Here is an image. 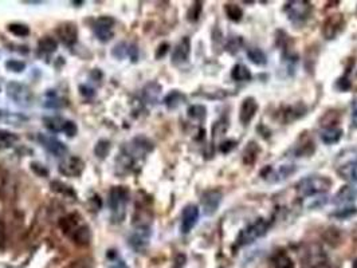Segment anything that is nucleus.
I'll use <instances>...</instances> for the list:
<instances>
[{
	"mask_svg": "<svg viewBox=\"0 0 357 268\" xmlns=\"http://www.w3.org/2000/svg\"><path fill=\"white\" fill-rule=\"evenodd\" d=\"M71 240L78 245H89L91 240V231L87 225H78L75 231L70 235Z\"/></svg>",
	"mask_w": 357,
	"mask_h": 268,
	"instance_id": "nucleus-17",
	"label": "nucleus"
},
{
	"mask_svg": "<svg viewBox=\"0 0 357 268\" xmlns=\"http://www.w3.org/2000/svg\"><path fill=\"white\" fill-rule=\"evenodd\" d=\"M39 143L42 144V147L45 148L46 151L49 152L50 155L55 156V157H62L67 153V148L62 141L54 137V136H49V134H39L38 136Z\"/></svg>",
	"mask_w": 357,
	"mask_h": 268,
	"instance_id": "nucleus-11",
	"label": "nucleus"
},
{
	"mask_svg": "<svg viewBox=\"0 0 357 268\" xmlns=\"http://www.w3.org/2000/svg\"><path fill=\"white\" fill-rule=\"evenodd\" d=\"M313 7L309 2H302V0H294L289 2L285 6V13L289 17V19L294 23H302L308 21L309 17L312 15Z\"/></svg>",
	"mask_w": 357,
	"mask_h": 268,
	"instance_id": "nucleus-4",
	"label": "nucleus"
},
{
	"mask_svg": "<svg viewBox=\"0 0 357 268\" xmlns=\"http://www.w3.org/2000/svg\"><path fill=\"white\" fill-rule=\"evenodd\" d=\"M189 54H191V41L188 37H185L177 43V46L173 50L172 63L173 65H183L188 61Z\"/></svg>",
	"mask_w": 357,
	"mask_h": 268,
	"instance_id": "nucleus-16",
	"label": "nucleus"
},
{
	"mask_svg": "<svg viewBox=\"0 0 357 268\" xmlns=\"http://www.w3.org/2000/svg\"><path fill=\"white\" fill-rule=\"evenodd\" d=\"M110 148H111L110 141H107V140H99L94 148L95 156H97V157L101 160L105 159V157H107V155H109Z\"/></svg>",
	"mask_w": 357,
	"mask_h": 268,
	"instance_id": "nucleus-32",
	"label": "nucleus"
},
{
	"mask_svg": "<svg viewBox=\"0 0 357 268\" xmlns=\"http://www.w3.org/2000/svg\"><path fill=\"white\" fill-rule=\"evenodd\" d=\"M38 49H39V51H41V53L53 54L57 51L58 43H57V41L54 39V38L45 37V38H42L41 41H39V43H38Z\"/></svg>",
	"mask_w": 357,
	"mask_h": 268,
	"instance_id": "nucleus-25",
	"label": "nucleus"
},
{
	"mask_svg": "<svg viewBox=\"0 0 357 268\" xmlns=\"http://www.w3.org/2000/svg\"><path fill=\"white\" fill-rule=\"evenodd\" d=\"M352 126L354 129H357V107L353 110L352 113Z\"/></svg>",
	"mask_w": 357,
	"mask_h": 268,
	"instance_id": "nucleus-46",
	"label": "nucleus"
},
{
	"mask_svg": "<svg viewBox=\"0 0 357 268\" xmlns=\"http://www.w3.org/2000/svg\"><path fill=\"white\" fill-rule=\"evenodd\" d=\"M0 119L2 121L10 122V123H19V122L27 121L26 115H22L19 113H14V111H9V110H0Z\"/></svg>",
	"mask_w": 357,
	"mask_h": 268,
	"instance_id": "nucleus-31",
	"label": "nucleus"
},
{
	"mask_svg": "<svg viewBox=\"0 0 357 268\" xmlns=\"http://www.w3.org/2000/svg\"><path fill=\"white\" fill-rule=\"evenodd\" d=\"M243 41L242 38H231L230 41H228V43H227V51H230L231 54H235L236 51H239L241 50V46H242Z\"/></svg>",
	"mask_w": 357,
	"mask_h": 268,
	"instance_id": "nucleus-39",
	"label": "nucleus"
},
{
	"mask_svg": "<svg viewBox=\"0 0 357 268\" xmlns=\"http://www.w3.org/2000/svg\"><path fill=\"white\" fill-rule=\"evenodd\" d=\"M63 131H65L67 137H74L75 134H77V131H78V127H77V125H75V122L66 121Z\"/></svg>",
	"mask_w": 357,
	"mask_h": 268,
	"instance_id": "nucleus-41",
	"label": "nucleus"
},
{
	"mask_svg": "<svg viewBox=\"0 0 357 268\" xmlns=\"http://www.w3.org/2000/svg\"><path fill=\"white\" fill-rule=\"evenodd\" d=\"M188 115L193 119H197V121H201L204 119L205 115H207V109H205L203 105H192L188 109Z\"/></svg>",
	"mask_w": 357,
	"mask_h": 268,
	"instance_id": "nucleus-35",
	"label": "nucleus"
},
{
	"mask_svg": "<svg viewBox=\"0 0 357 268\" xmlns=\"http://www.w3.org/2000/svg\"><path fill=\"white\" fill-rule=\"evenodd\" d=\"M114 259H113V261H111L110 264V268H128L127 264H125V261L121 259H118V255L117 253H114V256H113Z\"/></svg>",
	"mask_w": 357,
	"mask_h": 268,
	"instance_id": "nucleus-43",
	"label": "nucleus"
},
{
	"mask_svg": "<svg viewBox=\"0 0 357 268\" xmlns=\"http://www.w3.org/2000/svg\"><path fill=\"white\" fill-rule=\"evenodd\" d=\"M59 225H61L62 231L65 232L66 235L70 236L75 231V228L78 227L79 224H78V220L75 219L74 215H69L61 220V224H59Z\"/></svg>",
	"mask_w": 357,
	"mask_h": 268,
	"instance_id": "nucleus-27",
	"label": "nucleus"
},
{
	"mask_svg": "<svg viewBox=\"0 0 357 268\" xmlns=\"http://www.w3.org/2000/svg\"><path fill=\"white\" fill-rule=\"evenodd\" d=\"M18 140L19 137L15 133L0 129V149H9V148L14 147L18 143Z\"/></svg>",
	"mask_w": 357,
	"mask_h": 268,
	"instance_id": "nucleus-22",
	"label": "nucleus"
},
{
	"mask_svg": "<svg viewBox=\"0 0 357 268\" xmlns=\"http://www.w3.org/2000/svg\"><path fill=\"white\" fill-rule=\"evenodd\" d=\"M201 3L200 2H197V3H193V6L189 9L188 11V21L191 22H196L197 19H199V17H200L201 14Z\"/></svg>",
	"mask_w": 357,
	"mask_h": 268,
	"instance_id": "nucleus-38",
	"label": "nucleus"
},
{
	"mask_svg": "<svg viewBox=\"0 0 357 268\" xmlns=\"http://www.w3.org/2000/svg\"><path fill=\"white\" fill-rule=\"evenodd\" d=\"M161 91V86L157 85L156 82H152V83H148V85L144 87V99L145 102H151V103H156L157 98H159V94Z\"/></svg>",
	"mask_w": 357,
	"mask_h": 268,
	"instance_id": "nucleus-23",
	"label": "nucleus"
},
{
	"mask_svg": "<svg viewBox=\"0 0 357 268\" xmlns=\"http://www.w3.org/2000/svg\"><path fill=\"white\" fill-rule=\"evenodd\" d=\"M168 47L169 46L167 45V43H163L161 46H159V49H157L156 51V58L159 59V58H163L165 55V54L168 53Z\"/></svg>",
	"mask_w": 357,
	"mask_h": 268,
	"instance_id": "nucleus-44",
	"label": "nucleus"
},
{
	"mask_svg": "<svg viewBox=\"0 0 357 268\" xmlns=\"http://www.w3.org/2000/svg\"><path fill=\"white\" fill-rule=\"evenodd\" d=\"M115 21L111 17H99L94 22V34L101 42H109L114 37Z\"/></svg>",
	"mask_w": 357,
	"mask_h": 268,
	"instance_id": "nucleus-9",
	"label": "nucleus"
},
{
	"mask_svg": "<svg viewBox=\"0 0 357 268\" xmlns=\"http://www.w3.org/2000/svg\"><path fill=\"white\" fill-rule=\"evenodd\" d=\"M151 236H152V231H151V227L148 224H140L139 227L132 232L131 237H129V244L135 251H144L149 245Z\"/></svg>",
	"mask_w": 357,
	"mask_h": 268,
	"instance_id": "nucleus-6",
	"label": "nucleus"
},
{
	"mask_svg": "<svg viewBox=\"0 0 357 268\" xmlns=\"http://www.w3.org/2000/svg\"><path fill=\"white\" fill-rule=\"evenodd\" d=\"M185 101V95L177 90H173L164 98V103L168 109H176Z\"/></svg>",
	"mask_w": 357,
	"mask_h": 268,
	"instance_id": "nucleus-21",
	"label": "nucleus"
},
{
	"mask_svg": "<svg viewBox=\"0 0 357 268\" xmlns=\"http://www.w3.org/2000/svg\"><path fill=\"white\" fill-rule=\"evenodd\" d=\"M67 119L59 117V115H49V117L43 118V123L51 133H59L63 131L65 123Z\"/></svg>",
	"mask_w": 357,
	"mask_h": 268,
	"instance_id": "nucleus-18",
	"label": "nucleus"
},
{
	"mask_svg": "<svg viewBox=\"0 0 357 268\" xmlns=\"http://www.w3.org/2000/svg\"><path fill=\"white\" fill-rule=\"evenodd\" d=\"M340 173L344 176V179L357 181V159L349 161L340 169Z\"/></svg>",
	"mask_w": 357,
	"mask_h": 268,
	"instance_id": "nucleus-29",
	"label": "nucleus"
},
{
	"mask_svg": "<svg viewBox=\"0 0 357 268\" xmlns=\"http://www.w3.org/2000/svg\"><path fill=\"white\" fill-rule=\"evenodd\" d=\"M258 111V102L254 97H247L243 99L241 109H239V121L242 122L243 125H247L253 121V118L255 117V114Z\"/></svg>",
	"mask_w": 357,
	"mask_h": 268,
	"instance_id": "nucleus-15",
	"label": "nucleus"
},
{
	"mask_svg": "<svg viewBox=\"0 0 357 268\" xmlns=\"http://www.w3.org/2000/svg\"><path fill=\"white\" fill-rule=\"evenodd\" d=\"M342 137V130L338 127H328L321 133V141L326 145H333L338 143Z\"/></svg>",
	"mask_w": 357,
	"mask_h": 268,
	"instance_id": "nucleus-19",
	"label": "nucleus"
},
{
	"mask_svg": "<svg viewBox=\"0 0 357 268\" xmlns=\"http://www.w3.org/2000/svg\"><path fill=\"white\" fill-rule=\"evenodd\" d=\"M128 201H129V189L127 187L118 185V187L111 188L109 192L107 204H109L113 223H123L125 220Z\"/></svg>",
	"mask_w": 357,
	"mask_h": 268,
	"instance_id": "nucleus-1",
	"label": "nucleus"
},
{
	"mask_svg": "<svg viewBox=\"0 0 357 268\" xmlns=\"http://www.w3.org/2000/svg\"><path fill=\"white\" fill-rule=\"evenodd\" d=\"M352 268H357V259L353 261V267Z\"/></svg>",
	"mask_w": 357,
	"mask_h": 268,
	"instance_id": "nucleus-47",
	"label": "nucleus"
},
{
	"mask_svg": "<svg viewBox=\"0 0 357 268\" xmlns=\"http://www.w3.org/2000/svg\"><path fill=\"white\" fill-rule=\"evenodd\" d=\"M31 169H33L34 173H37V175L41 176V177H47V176H49V171L46 169L45 165H41V164L33 163L31 164Z\"/></svg>",
	"mask_w": 357,
	"mask_h": 268,
	"instance_id": "nucleus-42",
	"label": "nucleus"
},
{
	"mask_svg": "<svg viewBox=\"0 0 357 268\" xmlns=\"http://www.w3.org/2000/svg\"><path fill=\"white\" fill-rule=\"evenodd\" d=\"M51 189L55 192H58V193H62V195L75 197L74 191H73V189H71L69 185H66V184L61 183V181H53V183H51Z\"/></svg>",
	"mask_w": 357,
	"mask_h": 268,
	"instance_id": "nucleus-36",
	"label": "nucleus"
},
{
	"mask_svg": "<svg viewBox=\"0 0 357 268\" xmlns=\"http://www.w3.org/2000/svg\"><path fill=\"white\" fill-rule=\"evenodd\" d=\"M71 268H91V267L90 264L83 263V261H77V263H74L73 265H71Z\"/></svg>",
	"mask_w": 357,
	"mask_h": 268,
	"instance_id": "nucleus-45",
	"label": "nucleus"
},
{
	"mask_svg": "<svg viewBox=\"0 0 357 268\" xmlns=\"http://www.w3.org/2000/svg\"><path fill=\"white\" fill-rule=\"evenodd\" d=\"M58 171L66 177H78L85 171V161L77 156H70L59 164Z\"/></svg>",
	"mask_w": 357,
	"mask_h": 268,
	"instance_id": "nucleus-8",
	"label": "nucleus"
},
{
	"mask_svg": "<svg viewBox=\"0 0 357 268\" xmlns=\"http://www.w3.org/2000/svg\"><path fill=\"white\" fill-rule=\"evenodd\" d=\"M304 264L306 268H334L326 253L320 247H312L306 252Z\"/></svg>",
	"mask_w": 357,
	"mask_h": 268,
	"instance_id": "nucleus-7",
	"label": "nucleus"
},
{
	"mask_svg": "<svg viewBox=\"0 0 357 268\" xmlns=\"http://www.w3.org/2000/svg\"><path fill=\"white\" fill-rule=\"evenodd\" d=\"M199 216H200V211H199L197 205L189 204V205L184 207L183 213H181V232L183 233H189V232L192 231L193 227L197 224Z\"/></svg>",
	"mask_w": 357,
	"mask_h": 268,
	"instance_id": "nucleus-13",
	"label": "nucleus"
},
{
	"mask_svg": "<svg viewBox=\"0 0 357 268\" xmlns=\"http://www.w3.org/2000/svg\"><path fill=\"white\" fill-rule=\"evenodd\" d=\"M258 153H259V148L258 145H257V143L247 144L246 149H245V152H243V161H245V164H247V165L254 164Z\"/></svg>",
	"mask_w": 357,
	"mask_h": 268,
	"instance_id": "nucleus-26",
	"label": "nucleus"
},
{
	"mask_svg": "<svg viewBox=\"0 0 357 268\" xmlns=\"http://www.w3.org/2000/svg\"><path fill=\"white\" fill-rule=\"evenodd\" d=\"M223 195L222 192L218 191V189H209V191H205L201 196V205H203V209H204L205 215H213L215 212L218 211L219 205L222 203Z\"/></svg>",
	"mask_w": 357,
	"mask_h": 268,
	"instance_id": "nucleus-12",
	"label": "nucleus"
},
{
	"mask_svg": "<svg viewBox=\"0 0 357 268\" xmlns=\"http://www.w3.org/2000/svg\"><path fill=\"white\" fill-rule=\"evenodd\" d=\"M6 69L13 73H23L26 70V63L23 61H17V59H10L6 62Z\"/></svg>",
	"mask_w": 357,
	"mask_h": 268,
	"instance_id": "nucleus-37",
	"label": "nucleus"
},
{
	"mask_svg": "<svg viewBox=\"0 0 357 268\" xmlns=\"http://www.w3.org/2000/svg\"><path fill=\"white\" fill-rule=\"evenodd\" d=\"M231 78L236 82H247L251 81L253 75H251L250 70L247 69L246 66L238 63V65H235L234 67H232V70H231Z\"/></svg>",
	"mask_w": 357,
	"mask_h": 268,
	"instance_id": "nucleus-20",
	"label": "nucleus"
},
{
	"mask_svg": "<svg viewBox=\"0 0 357 268\" xmlns=\"http://www.w3.org/2000/svg\"><path fill=\"white\" fill-rule=\"evenodd\" d=\"M345 26V19L341 14H333L324 22V27H322V35L325 39L332 41L342 31Z\"/></svg>",
	"mask_w": 357,
	"mask_h": 268,
	"instance_id": "nucleus-10",
	"label": "nucleus"
},
{
	"mask_svg": "<svg viewBox=\"0 0 357 268\" xmlns=\"http://www.w3.org/2000/svg\"><path fill=\"white\" fill-rule=\"evenodd\" d=\"M267 229H269V221H266L265 219L255 220L254 223L247 225L246 228H243L242 231L239 232L236 243L239 245H247V244L254 243L255 240L266 235Z\"/></svg>",
	"mask_w": 357,
	"mask_h": 268,
	"instance_id": "nucleus-3",
	"label": "nucleus"
},
{
	"mask_svg": "<svg viewBox=\"0 0 357 268\" xmlns=\"http://www.w3.org/2000/svg\"><path fill=\"white\" fill-rule=\"evenodd\" d=\"M47 97L49 98L46 99L45 106L49 107V109H61V107L66 106V102L59 97H57L55 93H47Z\"/></svg>",
	"mask_w": 357,
	"mask_h": 268,
	"instance_id": "nucleus-34",
	"label": "nucleus"
},
{
	"mask_svg": "<svg viewBox=\"0 0 357 268\" xmlns=\"http://www.w3.org/2000/svg\"><path fill=\"white\" fill-rule=\"evenodd\" d=\"M7 95L15 103L22 106L30 105V102L33 101L31 90L25 83H19V82H10L7 85Z\"/></svg>",
	"mask_w": 357,
	"mask_h": 268,
	"instance_id": "nucleus-5",
	"label": "nucleus"
},
{
	"mask_svg": "<svg viewBox=\"0 0 357 268\" xmlns=\"http://www.w3.org/2000/svg\"><path fill=\"white\" fill-rule=\"evenodd\" d=\"M224 11H226L227 18H228L230 21L232 22L242 21L243 11L238 5H235V3H227V5L224 6Z\"/></svg>",
	"mask_w": 357,
	"mask_h": 268,
	"instance_id": "nucleus-30",
	"label": "nucleus"
},
{
	"mask_svg": "<svg viewBox=\"0 0 357 268\" xmlns=\"http://www.w3.org/2000/svg\"><path fill=\"white\" fill-rule=\"evenodd\" d=\"M247 58L257 66H265L267 63V58L265 53L262 50L257 49V47H251V49L247 50Z\"/></svg>",
	"mask_w": 357,
	"mask_h": 268,
	"instance_id": "nucleus-24",
	"label": "nucleus"
},
{
	"mask_svg": "<svg viewBox=\"0 0 357 268\" xmlns=\"http://www.w3.org/2000/svg\"><path fill=\"white\" fill-rule=\"evenodd\" d=\"M128 49H129V46H128L127 43H120V45L115 46L114 50H113V55L121 59V58L128 55Z\"/></svg>",
	"mask_w": 357,
	"mask_h": 268,
	"instance_id": "nucleus-40",
	"label": "nucleus"
},
{
	"mask_svg": "<svg viewBox=\"0 0 357 268\" xmlns=\"http://www.w3.org/2000/svg\"><path fill=\"white\" fill-rule=\"evenodd\" d=\"M57 35L63 45L71 47L78 41V29L73 22H65L58 26Z\"/></svg>",
	"mask_w": 357,
	"mask_h": 268,
	"instance_id": "nucleus-14",
	"label": "nucleus"
},
{
	"mask_svg": "<svg viewBox=\"0 0 357 268\" xmlns=\"http://www.w3.org/2000/svg\"><path fill=\"white\" fill-rule=\"evenodd\" d=\"M9 31L19 38H26L30 35V27L23 23H11L9 25Z\"/></svg>",
	"mask_w": 357,
	"mask_h": 268,
	"instance_id": "nucleus-33",
	"label": "nucleus"
},
{
	"mask_svg": "<svg viewBox=\"0 0 357 268\" xmlns=\"http://www.w3.org/2000/svg\"><path fill=\"white\" fill-rule=\"evenodd\" d=\"M332 188V180L324 176H309L297 184V193L302 199L322 195Z\"/></svg>",
	"mask_w": 357,
	"mask_h": 268,
	"instance_id": "nucleus-2",
	"label": "nucleus"
},
{
	"mask_svg": "<svg viewBox=\"0 0 357 268\" xmlns=\"http://www.w3.org/2000/svg\"><path fill=\"white\" fill-rule=\"evenodd\" d=\"M273 264H274V268H296L293 260L285 252H278L273 257Z\"/></svg>",
	"mask_w": 357,
	"mask_h": 268,
	"instance_id": "nucleus-28",
	"label": "nucleus"
}]
</instances>
